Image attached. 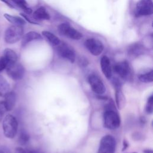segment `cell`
Listing matches in <instances>:
<instances>
[{"mask_svg":"<svg viewBox=\"0 0 153 153\" xmlns=\"http://www.w3.org/2000/svg\"><path fill=\"white\" fill-rule=\"evenodd\" d=\"M42 39V36L38 32L35 31H30L23 35L22 38V47L26 46L30 42L35 40H41Z\"/></svg>","mask_w":153,"mask_h":153,"instance_id":"5bb4252c","label":"cell"},{"mask_svg":"<svg viewBox=\"0 0 153 153\" xmlns=\"http://www.w3.org/2000/svg\"><path fill=\"white\" fill-rule=\"evenodd\" d=\"M2 128L6 137L14 138L17 131L18 122L16 117L11 114L7 115L2 121Z\"/></svg>","mask_w":153,"mask_h":153,"instance_id":"7a4b0ae2","label":"cell"},{"mask_svg":"<svg viewBox=\"0 0 153 153\" xmlns=\"http://www.w3.org/2000/svg\"><path fill=\"white\" fill-rule=\"evenodd\" d=\"M16 5L20 7L22 10L27 14H30L32 13V9L27 6V4L25 0H11Z\"/></svg>","mask_w":153,"mask_h":153,"instance_id":"603a6c76","label":"cell"},{"mask_svg":"<svg viewBox=\"0 0 153 153\" xmlns=\"http://www.w3.org/2000/svg\"><path fill=\"white\" fill-rule=\"evenodd\" d=\"M100 66L103 75L106 78L110 79L112 76V68L109 59L106 56H103L100 59Z\"/></svg>","mask_w":153,"mask_h":153,"instance_id":"7c38bea8","label":"cell"},{"mask_svg":"<svg viewBox=\"0 0 153 153\" xmlns=\"http://www.w3.org/2000/svg\"><path fill=\"white\" fill-rule=\"evenodd\" d=\"M115 146L116 141L112 136H104L100 140L97 153H114Z\"/></svg>","mask_w":153,"mask_h":153,"instance_id":"277c9868","label":"cell"},{"mask_svg":"<svg viewBox=\"0 0 153 153\" xmlns=\"http://www.w3.org/2000/svg\"><path fill=\"white\" fill-rule=\"evenodd\" d=\"M2 2H4L5 4H6L8 7H11V8H14V6L8 1V0H1Z\"/></svg>","mask_w":153,"mask_h":153,"instance_id":"4dcf8cb0","label":"cell"},{"mask_svg":"<svg viewBox=\"0 0 153 153\" xmlns=\"http://www.w3.org/2000/svg\"><path fill=\"white\" fill-rule=\"evenodd\" d=\"M139 79L145 83L151 82L153 81V71L152 69L148 71H145L143 72H140L138 75Z\"/></svg>","mask_w":153,"mask_h":153,"instance_id":"44dd1931","label":"cell"},{"mask_svg":"<svg viewBox=\"0 0 153 153\" xmlns=\"http://www.w3.org/2000/svg\"><path fill=\"white\" fill-rule=\"evenodd\" d=\"M58 54L63 59L74 63L75 60V53L74 50L69 45L65 43H60L57 47Z\"/></svg>","mask_w":153,"mask_h":153,"instance_id":"30bf717a","label":"cell"},{"mask_svg":"<svg viewBox=\"0 0 153 153\" xmlns=\"http://www.w3.org/2000/svg\"><path fill=\"white\" fill-rule=\"evenodd\" d=\"M132 153H137V152H132Z\"/></svg>","mask_w":153,"mask_h":153,"instance_id":"e575fe53","label":"cell"},{"mask_svg":"<svg viewBox=\"0 0 153 153\" xmlns=\"http://www.w3.org/2000/svg\"><path fill=\"white\" fill-rule=\"evenodd\" d=\"M6 71L8 75L14 81L20 80L25 75L24 67L17 62L8 65L6 68Z\"/></svg>","mask_w":153,"mask_h":153,"instance_id":"52a82bcc","label":"cell"},{"mask_svg":"<svg viewBox=\"0 0 153 153\" xmlns=\"http://www.w3.org/2000/svg\"><path fill=\"white\" fill-rule=\"evenodd\" d=\"M113 69L116 74L121 78L126 80H128L132 78V71L131 67L127 61H123L116 63Z\"/></svg>","mask_w":153,"mask_h":153,"instance_id":"5b68a950","label":"cell"},{"mask_svg":"<svg viewBox=\"0 0 153 153\" xmlns=\"http://www.w3.org/2000/svg\"><path fill=\"white\" fill-rule=\"evenodd\" d=\"M103 118L105 127L114 130L120 127L121 123L120 118L115 110L113 102H109L105 106Z\"/></svg>","mask_w":153,"mask_h":153,"instance_id":"6da1fadb","label":"cell"},{"mask_svg":"<svg viewBox=\"0 0 153 153\" xmlns=\"http://www.w3.org/2000/svg\"><path fill=\"white\" fill-rule=\"evenodd\" d=\"M29 140V135L24 130L21 131L19 137V142L22 145H26Z\"/></svg>","mask_w":153,"mask_h":153,"instance_id":"cb8c5ba5","label":"cell"},{"mask_svg":"<svg viewBox=\"0 0 153 153\" xmlns=\"http://www.w3.org/2000/svg\"><path fill=\"white\" fill-rule=\"evenodd\" d=\"M42 36L45 38V39L53 46H57L61 42L57 36H56L53 33L44 30L42 32Z\"/></svg>","mask_w":153,"mask_h":153,"instance_id":"d6986e66","label":"cell"},{"mask_svg":"<svg viewBox=\"0 0 153 153\" xmlns=\"http://www.w3.org/2000/svg\"><path fill=\"white\" fill-rule=\"evenodd\" d=\"M3 56L7 62V66L17 62L18 57L16 53L10 48H6L4 50Z\"/></svg>","mask_w":153,"mask_h":153,"instance_id":"ac0fdd59","label":"cell"},{"mask_svg":"<svg viewBox=\"0 0 153 153\" xmlns=\"http://www.w3.org/2000/svg\"><path fill=\"white\" fill-rule=\"evenodd\" d=\"M144 153H153V151L152 149H145L143 151Z\"/></svg>","mask_w":153,"mask_h":153,"instance_id":"d6a6232c","label":"cell"},{"mask_svg":"<svg viewBox=\"0 0 153 153\" xmlns=\"http://www.w3.org/2000/svg\"><path fill=\"white\" fill-rule=\"evenodd\" d=\"M0 153H7V152L5 151H4V150L0 149Z\"/></svg>","mask_w":153,"mask_h":153,"instance_id":"836d02e7","label":"cell"},{"mask_svg":"<svg viewBox=\"0 0 153 153\" xmlns=\"http://www.w3.org/2000/svg\"><path fill=\"white\" fill-rule=\"evenodd\" d=\"M146 111L148 114H152L153 111V96H150L147 100L146 105Z\"/></svg>","mask_w":153,"mask_h":153,"instance_id":"d4e9b609","label":"cell"},{"mask_svg":"<svg viewBox=\"0 0 153 153\" xmlns=\"http://www.w3.org/2000/svg\"><path fill=\"white\" fill-rule=\"evenodd\" d=\"M115 102L118 109H122L126 104V99L120 88H117L115 90Z\"/></svg>","mask_w":153,"mask_h":153,"instance_id":"e0dca14e","label":"cell"},{"mask_svg":"<svg viewBox=\"0 0 153 153\" xmlns=\"http://www.w3.org/2000/svg\"><path fill=\"white\" fill-rule=\"evenodd\" d=\"M21 16L25 19L27 22H29V23H32V24H35V25H38V22L37 21H36L32 17H30L29 14H26V13H21Z\"/></svg>","mask_w":153,"mask_h":153,"instance_id":"484cf974","label":"cell"},{"mask_svg":"<svg viewBox=\"0 0 153 153\" xmlns=\"http://www.w3.org/2000/svg\"><path fill=\"white\" fill-rule=\"evenodd\" d=\"M14 153H26V152L22 147H17L16 148Z\"/></svg>","mask_w":153,"mask_h":153,"instance_id":"f546056e","label":"cell"},{"mask_svg":"<svg viewBox=\"0 0 153 153\" xmlns=\"http://www.w3.org/2000/svg\"><path fill=\"white\" fill-rule=\"evenodd\" d=\"M23 35L22 26L13 25L6 29L4 33V40L8 44H14L22 39Z\"/></svg>","mask_w":153,"mask_h":153,"instance_id":"3957f363","label":"cell"},{"mask_svg":"<svg viewBox=\"0 0 153 153\" xmlns=\"http://www.w3.org/2000/svg\"><path fill=\"white\" fill-rule=\"evenodd\" d=\"M79 65H81L82 66H85L88 64V61H87V59L81 57V59L79 60Z\"/></svg>","mask_w":153,"mask_h":153,"instance_id":"f1b7e54d","label":"cell"},{"mask_svg":"<svg viewBox=\"0 0 153 153\" xmlns=\"http://www.w3.org/2000/svg\"><path fill=\"white\" fill-rule=\"evenodd\" d=\"M10 86L7 80L0 75V96L4 97L10 91Z\"/></svg>","mask_w":153,"mask_h":153,"instance_id":"7402d4cb","label":"cell"},{"mask_svg":"<svg viewBox=\"0 0 153 153\" xmlns=\"http://www.w3.org/2000/svg\"><path fill=\"white\" fill-rule=\"evenodd\" d=\"M7 65H8L7 62L4 58V56L1 57L0 59V72L2 71L4 69H6Z\"/></svg>","mask_w":153,"mask_h":153,"instance_id":"83f0119b","label":"cell"},{"mask_svg":"<svg viewBox=\"0 0 153 153\" xmlns=\"http://www.w3.org/2000/svg\"><path fill=\"white\" fill-rule=\"evenodd\" d=\"M152 13V2L151 0H140L136 4L135 16L136 17L146 16Z\"/></svg>","mask_w":153,"mask_h":153,"instance_id":"ba28073f","label":"cell"},{"mask_svg":"<svg viewBox=\"0 0 153 153\" xmlns=\"http://www.w3.org/2000/svg\"><path fill=\"white\" fill-rule=\"evenodd\" d=\"M128 143L127 142V141H126V140H124V141H123V151L124 150H125V149L128 147Z\"/></svg>","mask_w":153,"mask_h":153,"instance_id":"1f68e13d","label":"cell"},{"mask_svg":"<svg viewBox=\"0 0 153 153\" xmlns=\"http://www.w3.org/2000/svg\"><path fill=\"white\" fill-rule=\"evenodd\" d=\"M58 31L60 35L74 40H79L82 37V33L72 27L68 23H63L58 26Z\"/></svg>","mask_w":153,"mask_h":153,"instance_id":"8992f818","label":"cell"},{"mask_svg":"<svg viewBox=\"0 0 153 153\" xmlns=\"http://www.w3.org/2000/svg\"><path fill=\"white\" fill-rule=\"evenodd\" d=\"M84 46L93 56L100 55L104 48L102 42L96 38H88L84 42Z\"/></svg>","mask_w":153,"mask_h":153,"instance_id":"9c48e42d","label":"cell"},{"mask_svg":"<svg viewBox=\"0 0 153 153\" xmlns=\"http://www.w3.org/2000/svg\"><path fill=\"white\" fill-rule=\"evenodd\" d=\"M88 82L91 90L97 94H102L105 92L106 88L102 79L95 74H91L88 77Z\"/></svg>","mask_w":153,"mask_h":153,"instance_id":"8fae6325","label":"cell"},{"mask_svg":"<svg viewBox=\"0 0 153 153\" xmlns=\"http://www.w3.org/2000/svg\"><path fill=\"white\" fill-rule=\"evenodd\" d=\"M5 100H4L6 109L7 111H11L16 102V94L14 91H9L5 96Z\"/></svg>","mask_w":153,"mask_h":153,"instance_id":"9a60e30c","label":"cell"},{"mask_svg":"<svg viewBox=\"0 0 153 153\" xmlns=\"http://www.w3.org/2000/svg\"><path fill=\"white\" fill-rule=\"evenodd\" d=\"M144 51L145 47L140 42H135L130 45L127 49L128 55L133 57H136L142 54Z\"/></svg>","mask_w":153,"mask_h":153,"instance_id":"4fadbf2b","label":"cell"},{"mask_svg":"<svg viewBox=\"0 0 153 153\" xmlns=\"http://www.w3.org/2000/svg\"><path fill=\"white\" fill-rule=\"evenodd\" d=\"M32 17L36 20H47L50 19L49 14L47 12L46 9L44 7L37 8L33 13Z\"/></svg>","mask_w":153,"mask_h":153,"instance_id":"2e32d148","label":"cell"},{"mask_svg":"<svg viewBox=\"0 0 153 153\" xmlns=\"http://www.w3.org/2000/svg\"><path fill=\"white\" fill-rule=\"evenodd\" d=\"M4 16L10 23H11L13 25L22 26L23 25H25L26 23L24 19L19 16H12L7 13L4 14Z\"/></svg>","mask_w":153,"mask_h":153,"instance_id":"ffe728a7","label":"cell"},{"mask_svg":"<svg viewBox=\"0 0 153 153\" xmlns=\"http://www.w3.org/2000/svg\"><path fill=\"white\" fill-rule=\"evenodd\" d=\"M7 111L4 100L0 101V120H2L4 114Z\"/></svg>","mask_w":153,"mask_h":153,"instance_id":"4316f807","label":"cell"}]
</instances>
